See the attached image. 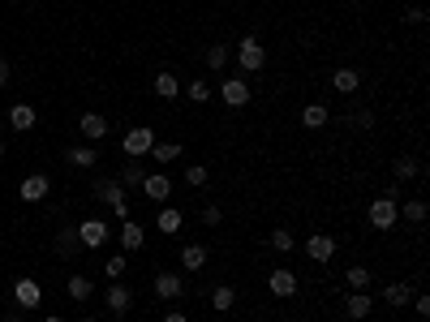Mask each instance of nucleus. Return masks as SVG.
I'll return each instance as SVG.
<instances>
[{"label": "nucleus", "instance_id": "obj_1", "mask_svg": "<svg viewBox=\"0 0 430 322\" xmlns=\"http://www.w3.org/2000/svg\"><path fill=\"white\" fill-rule=\"evenodd\" d=\"M95 198L117 215V220H129V202H125V185L117 181V177H103V181H95Z\"/></svg>", "mask_w": 430, "mask_h": 322}, {"label": "nucleus", "instance_id": "obj_2", "mask_svg": "<svg viewBox=\"0 0 430 322\" xmlns=\"http://www.w3.org/2000/svg\"><path fill=\"white\" fill-rule=\"evenodd\" d=\"M237 65H241L245 73H262V69H267V47H262L258 35H245V39L237 43Z\"/></svg>", "mask_w": 430, "mask_h": 322}, {"label": "nucleus", "instance_id": "obj_3", "mask_svg": "<svg viewBox=\"0 0 430 322\" xmlns=\"http://www.w3.org/2000/svg\"><path fill=\"white\" fill-rule=\"evenodd\" d=\"M366 215H370V228L388 232V228H396V220H400V202H396V198H374Z\"/></svg>", "mask_w": 430, "mask_h": 322}, {"label": "nucleus", "instance_id": "obj_4", "mask_svg": "<svg viewBox=\"0 0 430 322\" xmlns=\"http://www.w3.org/2000/svg\"><path fill=\"white\" fill-rule=\"evenodd\" d=\"M151 146H155V129H146V125H138V129H129L121 138L125 159H142V155H151Z\"/></svg>", "mask_w": 430, "mask_h": 322}, {"label": "nucleus", "instance_id": "obj_5", "mask_svg": "<svg viewBox=\"0 0 430 322\" xmlns=\"http://www.w3.org/2000/svg\"><path fill=\"white\" fill-rule=\"evenodd\" d=\"M215 95H220L228 107H245V103L254 99V90H250V82H245V78H224Z\"/></svg>", "mask_w": 430, "mask_h": 322}, {"label": "nucleus", "instance_id": "obj_6", "mask_svg": "<svg viewBox=\"0 0 430 322\" xmlns=\"http://www.w3.org/2000/svg\"><path fill=\"white\" fill-rule=\"evenodd\" d=\"M151 288H155L159 301H177V297H185V280H181V271H159Z\"/></svg>", "mask_w": 430, "mask_h": 322}, {"label": "nucleus", "instance_id": "obj_7", "mask_svg": "<svg viewBox=\"0 0 430 322\" xmlns=\"http://www.w3.org/2000/svg\"><path fill=\"white\" fill-rule=\"evenodd\" d=\"M103 301H108V314H112V318H125L129 305H134V292L121 280H112V284H108V292H103Z\"/></svg>", "mask_w": 430, "mask_h": 322}, {"label": "nucleus", "instance_id": "obj_8", "mask_svg": "<svg viewBox=\"0 0 430 322\" xmlns=\"http://www.w3.org/2000/svg\"><path fill=\"white\" fill-rule=\"evenodd\" d=\"M306 258H310V262H332V258H336V237H332V232H314V237L306 241Z\"/></svg>", "mask_w": 430, "mask_h": 322}, {"label": "nucleus", "instance_id": "obj_9", "mask_svg": "<svg viewBox=\"0 0 430 322\" xmlns=\"http://www.w3.org/2000/svg\"><path fill=\"white\" fill-rule=\"evenodd\" d=\"M78 241H82V249H103L108 245V224L103 220H82L78 224Z\"/></svg>", "mask_w": 430, "mask_h": 322}, {"label": "nucleus", "instance_id": "obj_10", "mask_svg": "<svg viewBox=\"0 0 430 322\" xmlns=\"http://www.w3.org/2000/svg\"><path fill=\"white\" fill-rule=\"evenodd\" d=\"M267 288H272V297H280V301H289L293 292H297V275L289 271V266H276L272 275H267Z\"/></svg>", "mask_w": 430, "mask_h": 322}, {"label": "nucleus", "instance_id": "obj_11", "mask_svg": "<svg viewBox=\"0 0 430 322\" xmlns=\"http://www.w3.org/2000/svg\"><path fill=\"white\" fill-rule=\"evenodd\" d=\"M142 193H146L151 202H168V198H173V181H168V172H146Z\"/></svg>", "mask_w": 430, "mask_h": 322}, {"label": "nucleus", "instance_id": "obj_12", "mask_svg": "<svg viewBox=\"0 0 430 322\" xmlns=\"http://www.w3.org/2000/svg\"><path fill=\"white\" fill-rule=\"evenodd\" d=\"M78 133H82L86 142H103V138H108V121H103L99 112H82V121H78Z\"/></svg>", "mask_w": 430, "mask_h": 322}, {"label": "nucleus", "instance_id": "obj_13", "mask_svg": "<svg viewBox=\"0 0 430 322\" xmlns=\"http://www.w3.org/2000/svg\"><path fill=\"white\" fill-rule=\"evenodd\" d=\"M146 245V232H142V224H134V220H121V254H138Z\"/></svg>", "mask_w": 430, "mask_h": 322}, {"label": "nucleus", "instance_id": "obj_14", "mask_svg": "<svg viewBox=\"0 0 430 322\" xmlns=\"http://www.w3.org/2000/svg\"><path fill=\"white\" fill-rule=\"evenodd\" d=\"M47 189H52V181H47L43 172H30V177L22 181V189H18V193H22L26 202H43V198H47Z\"/></svg>", "mask_w": 430, "mask_h": 322}, {"label": "nucleus", "instance_id": "obj_15", "mask_svg": "<svg viewBox=\"0 0 430 322\" xmlns=\"http://www.w3.org/2000/svg\"><path fill=\"white\" fill-rule=\"evenodd\" d=\"M13 301H18L22 309H39L43 292H39V284H35V280H18V284H13Z\"/></svg>", "mask_w": 430, "mask_h": 322}, {"label": "nucleus", "instance_id": "obj_16", "mask_svg": "<svg viewBox=\"0 0 430 322\" xmlns=\"http://www.w3.org/2000/svg\"><path fill=\"white\" fill-rule=\"evenodd\" d=\"M52 245H57V254L61 258H74L78 249H82V241H78V228H69V224H61V232L52 237Z\"/></svg>", "mask_w": 430, "mask_h": 322}, {"label": "nucleus", "instance_id": "obj_17", "mask_svg": "<svg viewBox=\"0 0 430 322\" xmlns=\"http://www.w3.org/2000/svg\"><path fill=\"white\" fill-rule=\"evenodd\" d=\"M181 224H185V215L177 210V206H159V215H155V228L164 232V237H173V232H181Z\"/></svg>", "mask_w": 430, "mask_h": 322}, {"label": "nucleus", "instance_id": "obj_18", "mask_svg": "<svg viewBox=\"0 0 430 322\" xmlns=\"http://www.w3.org/2000/svg\"><path fill=\"white\" fill-rule=\"evenodd\" d=\"M370 309H374V301H370V292H349V297H344V314H349L353 322H361V318H370Z\"/></svg>", "mask_w": 430, "mask_h": 322}, {"label": "nucleus", "instance_id": "obj_19", "mask_svg": "<svg viewBox=\"0 0 430 322\" xmlns=\"http://www.w3.org/2000/svg\"><path fill=\"white\" fill-rule=\"evenodd\" d=\"M207 258H211L207 245H181V271H194L198 275L202 266H207Z\"/></svg>", "mask_w": 430, "mask_h": 322}, {"label": "nucleus", "instance_id": "obj_20", "mask_svg": "<svg viewBox=\"0 0 430 322\" xmlns=\"http://www.w3.org/2000/svg\"><path fill=\"white\" fill-rule=\"evenodd\" d=\"M35 121H39V117H35V107H30V103H13V107H9V125H13L18 133L35 129Z\"/></svg>", "mask_w": 430, "mask_h": 322}, {"label": "nucleus", "instance_id": "obj_21", "mask_svg": "<svg viewBox=\"0 0 430 322\" xmlns=\"http://www.w3.org/2000/svg\"><path fill=\"white\" fill-rule=\"evenodd\" d=\"M327 121H332L327 103H306V107H301V125H306V129H322Z\"/></svg>", "mask_w": 430, "mask_h": 322}, {"label": "nucleus", "instance_id": "obj_22", "mask_svg": "<svg viewBox=\"0 0 430 322\" xmlns=\"http://www.w3.org/2000/svg\"><path fill=\"white\" fill-rule=\"evenodd\" d=\"M233 305H237L233 284H215V288H211V309H215V314H228Z\"/></svg>", "mask_w": 430, "mask_h": 322}, {"label": "nucleus", "instance_id": "obj_23", "mask_svg": "<svg viewBox=\"0 0 430 322\" xmlns=\"http://www.w3.org/2000/svg\"><path fill=\"white\" fill-rule=\"evenodd\" d=\"M155 95L164 99V103H168V99H181V82H177V73H168V69H164V73H155Z\"/></svg>", "mask_w": 430, "mask_h": 322}, {"label": "nucleus", "instance_id": "obj_24", "mask_svg": "<svg viewBox=\"0 0 430 322\" xmlns=\"http://www.w3.org/2000/svg\"><path fill=\"white\" fill-rule=\"evenodd\" d=\"M65 159H69L74 168H95V164H99V150H95V146H69Z\"/></svg>", "mask_w": 430, "mask_h": 322}, {"label": "nucleus", "instance_id": "obj_25", "mask_svg": "<svg viewBox=\"0 0 430 322\" xmlns=\"http://www.w3.org/2000/svg\"><path fill=\"white\" fill-rule=\"evenodd\" d=\"M332 86H336L340 95H353V90L361 86V73H357V69H336V73H332Z\"/></svg>", "mask_w": 430, "mask_h": 322}, {"label": "nucleus", "instance_id": "obj_26", "mask_svg": "<svg viewBox=\"0 0 430 322\" xmlns=\"http://www.w3.org/2000/svg\"><path fill=\"white\" fill-rule=\"evenodd\" d=\"M383 301H388L392 309H405V305L413 301V288H409V284H388V288H383Z\"/></svg>", "mask_w": 430, "mask_h": 322}, {"label": "nucleus", "instance_id": "obj_27", "mask_svg": "<svg viewBox=\"0 0 430 322\" xmlns=\"http://www.w3.org/2000/svg\"><path fill=\"white\" fill-rule=\"evenodd\" d=\"M65 292H69V301H91V292H95V284H91L86 275H69V284H65Z\"/></svg>", "mask_w": 430, "mask_h": 322}, {"label": "nucleus", "instance_id": "obj_28", "mask_svg": "<svg viewBox=\"0 0 430 322\" xmlns=\"http://www.w3.org/2000/svg\"><path fill=\"white\" fill-rule=\"evenodd\" d=\"M151 159H155V164H173V159H181V142H155Z\"/></svg>", "mask_w": 430, "mask_h": 322}, {"label": "nucleus", "instance_id": "obj_29", "mask_svg": "<svg viewBox=\"0 0 430 322\" xmlns=\"http://www.w3.org/2000/svg\"><path fill=\"white\" fill-rule=\"evenodd\" d=\"M117 181H121L125 189H142V181H146V168H142V164H134V159H129V164H125V172H121Z\"/></svg>", "mask_w": 430, "mask_h": 322}, {"label": "nucleus", "instance_id": "obj_30", "mask_svg": "<svg viewBox=\"0 0 430 322\" xmlns=\"http://www.w3.org/2000/svg\"><path fill=\"white\" fill-rule=\"evenodd\" d=\"M207 69H215V73L228 69V43H211L207 47Z\"/></svg>", "mask_w": 430, "mask_h": 322}, {"label": "nucleus", "instance_id": "obj_31", "mask_svg": "<svg viewBox=\"0 0 430 322\" xmlns=\"http://www.w3.org/2000/svg\"><path fill=\"white\" fill-rule=\"evenodd\" d=\"M392 177H396V181H417V177H422V164H417V159H396Z\"/></svg>", "mask_w": 430, "mask_h": 322}, {"label": "nucleus", "instance_id": "obj_32", "mask_svg": "<svg viewBox=\"0 0 430 322\" xmlns=\"http://www.w3.org/2000/svg\"><path fill=\"white\" fill-rule=\"evenodd\" d=\"M267 241H272V249H276V254H289V249H297V237H293L289 228H276V232L267 237Z\"/></svg>", "mask_w": 430, "mask_h": 322}, {"label": "nucleus", "instance_id": "obj_33", "mask_svg": "<svg viewBox=\"0 0 430 322\" xmlns=\"http://www.w3.org/2000/svg\"><path fill=\"white\" fill-rule=\"evenodd\" d=\"M181 95H185V99H194V103H211V99H215V90H211V86H207L202 78H198V82H190V86H185Z\"/></svg>", "mask_w": 430, "mask_h": 322}, {"label": "nucleus", "instance_id": "obj_34", "mask_svg": "<svg viewBox=\"0 0 430 322\" xmlns=\"http://www.w3.org/2000/svg\"><path fill=\"white\" fill-rule=\"evenodd\" d=\"M400 215H405L409 224H426V202H422V198H409V202L400 206Z\"/></svg>", "mask_w": 430, "mask_h": 322}, {"label": "nucleus", "instance_id": "obj_35", "mask_svg": "<svg viewBox=\"0 0 430 322\" xmlns=\"http://www.w3.org/2000/svg\"><path fill=\"white\" fill-rule=\"evenodd\" d=\"M349 288L353 292H366L370 288V266H349Z\"/></svg>", "mask_w": 430, "mask_h": 322}, {"label": "nucleus", "instance_id": "obj_36", "mask_svg": "<svg viewBox=\"0 0 430 322\" xmlns=\"http://www.w3.org/2000/svg\"><path fill=\"white\" fill-rule=\"evenodd\" d=\"M125 266H129V258H125V254H112V258L103 262V275H108V280H121Z\"/></svg>", "mask_w": 430, "mask_h": 322}, {"label": "nucleus", "instance_id": "obj_37", "mask_svg": "<svg viewBox=\"0 0 430 322\" xmlns=\"http://www.w3.org/2000/svg\"><path fill=\"white\" fill-rule=\"evenodd\" d=\"M207 164H185V185H194V189H202L207 185Z\"/></svg>", "mask_w": 430, "mask_h": 322}, {"label": "nucleus", "instance_id": "obj_38", "mask_svg": "<svg viewBox=\"0 0 430 322\" xmlns=\"http://www.w3.org/2000/svg\"><path fill=\"white\" fill-rule=\"evenodd\" d=\"M202 224H207V228H220V224H224V210L215 206V202H211V206H202Z\"/></svg>", "mask_w": 430, "mask_h": 322}, {"label": "nucleus", "instance_id": "obj_39", "mask_svg": "<svg viewBox=\"0 0 430 322\" xmlns=\"http://www.w3.org/2000/svg\"><path fill=\"white\" fill-rule=\"evenodd\" d=\"M413 309H417V318H430V297L426 292H413V301H409Z\"/></svg>", "mask_w": 430, "mask_h": 322}, {"label": "nucleus", "instance_id": "obj_40", "mask_svg": "<svg viewBox=\"0 0 430 322\" xmlns=\"http://www.w3.org/2000/svg\"><path fill=\"white\" fill-rule=\"evenodd\" d=\"M405 22H413V26H422V22H426V9H417V5H413V9L405 13Z\"/></svg>", "mask_w": 430, "mask_h": 322}, {"label": "nucleus", "instance_id": "obj_41", "mask_svg": "<svg viewBox=\"0 0 430 322\" xmlns=\"http://www.w3.org/2000/svg\"><path fill=\"white\" fill-rule=\"evenodd\" d=\"M9 78H13V69H9V61H0V86H9Z\"/></svg>", "mask_w": 430, "mask_h": 322}, {"label": "nucleus", "instance_id": "obj_42", "mask_svg": "<svg viewBox=\"0 0 430 322\" xmlns=\"http://www.w3.org/2000/svg\"><path fill=\"white\" fill-rule=\"evenodd\" d=\"M164 322H190V318H185L181 309H173V314H164Z\"/></svg>", "mask_w": 430, "mask_h": 322}, {"label": "nucleus", "instance_id": "obj_43", "mask_svg": "<svg viewBox=\"0 0 430 322\" xmlns=\"http://www.w3.org/2000/svg\"><path fill=\"white\" fill-rule=\"evenodd\" d=\"M43 322H65V318H61V314H47V318H43Z\"/></svg>", "mask_w": 430, "mask_h": 322}, {"label": "nucleus", "instance_id": "obj_44", "mask_svg": "<svg viewBox=\"0 0 430 322\" xmlns=\"http://www.w3.org/2000/svg\"><path fill=\"white\" fill-rule=\"evenodd\" d=\"M5 322H22V318H18V314H9V318H5Z\"/></svg>", "mask_w": 430, "mask_h": 322}, {"label": "nucleus", "instance_id": "obj_45", "mask_svg": "<svg viewBox=\"0 0 430 322\" xmlns=\"http://www.w3.org/2000/svg\"><path fill=\"white\" fill-rule=\"evenodd\" d=\"M0 159H5V142H0Z\"/></svg>", "mask_w": 430, "mask_h": 322}, {"label": "nucleus", "instance_id": "obj_46", "mask_svg": "<svg viewBox=\"0 0 430 322\" xmlns=\"http://www.w3.org/2000/svg\"><path fill=\"white\" fill-rule=\"evenodd\" d=\"M82 322H95V318H82Z\"/></svg>", "mask_w": 430, "mask_h": 322}, {"label": "nucleus", "instance_id": "obj_47", "mask_svg": "<svg viewBox=\"0 0 430 322\" xmlns=\"http://www.w3.org/2000/svg\"><path fill=\"white\" fill-rule=\"evenodd\" d=\"M57 5H61V0H57Z\"/></svg>", "mask_w": 430, "mask_h": 322}]
</instances>
